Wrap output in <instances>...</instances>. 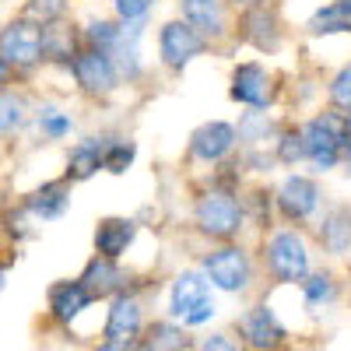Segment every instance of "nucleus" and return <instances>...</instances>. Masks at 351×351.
Masks as SVG:
<instances>
[{"mask_svg":"<svg viewBox=\"0 0 351 351\" xmlns=\"http://www.w3.org/2000/svg\"><path fill=\"white\" fill-rule=\"evenodd\" d=\"M28 123H32V102L21 88H0V141L18 137Z\"/></svg>","mask_w":351,"mask_h":351,"instance_id":"obj_22","label":"nucleus"},{"mask_svg":"<svg viewBox=\"0 0 351 351\" xmlns=\"http://www.w3.org/2000/svg\"><path fill=\"white\" fill-rule=\"evenodd\" d=\"M302 295H306V306L309 309L330 306L337 299V285H334L330 274H306L302 278Z\"/></svg>","mask_w":351,"mask_h":351,"instance_id":"obj_31","label":"nucleus"},{"mask_svg":"<svg viewBox=\"0 0 351 351\" xmlns=\"http://www.w3.org/2000/svg\"><path fill=\"white\" fill-rule=\"evenodd\" d=\"M0 53L14 67V77H32L43 60V21L32 14H14L11 21L0 25Z\"/></svg>","mask_w":351,"mask_h":351,"instance_id":"obj_1","label":"nucleus"},{"mask_svg":"<svg viewBox=\"0 0 351 351\" xmlns=\"http://www.w3.org/2000/svg\"><path fill=\"white\" fill-rule=\"evenodd\" d=\"M330 102L337 109H351V64H344L330 81Z\"/></svg>","mask_w":351,"mask_h":351,"instance_id":"obj_35","label":"nucleus"},{"mask_svg":"<svg viewBox=\"0 0 351 351\" xmlns=\"http://www.w3.org/2000/svg\"><path fill=\"white\" fill-rule=\"evenodd\" d=\"M208 49V39H204L197 28H190L186 21H165L158 32V56L169 71H183L186 64H193L197 56Z\"/></svg>","mask_w":351,"mask_h":351,"instance_id":"obj_8","label":"nucleus"},{"mask_svg":"<svg viewBox=\"0 0 351 351\" xmlns=\"http://www.w3.org/2000/svg\"><path fill=\"white\" fill-rule=\"evenodd\" d=\"M263 260H267V271L274 274V281L281 285H295L309 274V246L299 232H274L263 246Z\"/></svg>","mask_w":351,"mask_h":351,"instance_id":"obj_6","label":"nucleus"},{"mask_svg":"<svg viewBox=\"0 0 351 351\" xmlns=\"http://www.w3.org/2000/svg\"><path fill=\"white\" fill-rule=\"evenodd\" d=\"M341 162L348 165V172H351V141H344V148H341Z\"/></svg>","mask_w":351,"mask_h":351,"instance_id":"obj_40","label":"nucleus"},{"mask_svg":"<svg viewBox=\"0 0 351 351\" xmlns=\"http://www.w3.org/2000/svg\"><path fill=\"white\" fill-rule=\"evenodd\" d=\"M46 302H49V316L56 324H74V319L92 306V295L84 291L81 281H56L46 291Z\"/></svg>","mask_w":351,"mask_h":351,"instance_id":"obj_18","label":"nucleus"},{"mask_svg":"<svg viewBox=\"0 0 351 351\" xmlns=\"http://www.w3.org/2000/svg\"><path fill=\"white\" fill-rule=\"evenodd\" d=\"M137 158V144L127 141V137H109L102 134V169L112 172V176H123Z\"/></svg>","mask_w":351,"mask_h":351,"instance_id":"obj_25","label":"nucleus"},{"mask_svg":"<svg viewBox=\"0 0 351 351\" xmlns=\"http://www.w3.org/2000/svg\"><path fill=\"white\" fill-rule=\"evenodd\" d=\"M337 4H341V8H344V11L351 14V0H337Z\"/></svg>","mask_w":351,"mask_h":351,"instance_id":"obj_43","label":"nucleus"},{"mask_svg":"<svg viewBox=\"0 0 351 351\" xmlns=\"http://www.w3.org/2000/svg\"><path fill=\"white\" fill-rule=\"evenodd\" d=\"M236 327L243 334V341L253 348V351H278L285 348V327H281V319L274 316V309L267 306H253L246 309L239 319H236Z\"/></svg>","mask_w":351,"mask_h":351,"instance_id":"obj_11","label":"nucleus"},{"mask_svg":"<svg viewBox=\"0 0 351 351\" xmlns=\"http://www.w3.org/2000/svg\"><path fill=\"white\" fill-rule=\"evenodd\" d=\"M204 278L211 281V288H221V291H246L250 281H253V263H250V253L243 246H221V250H211L204 256Z\"/></svg>","mask_w":351,"mask_h":351,"instance_id":"obj_7","label":"nucleus"},{"mask_svg":"<svg viewBox=\"0 0 351 351\" xmlns=\"http://www.w3.org/2000/svg\"><path fill=\"white\" fill-rule=\"evenodd\" d=\"M137 236V221L134 218H102L95 225V253L106 260H120Z\"/></svg>","mask_w":351,"mask_h":351,"instance_id":"obj_20","label":"nucleus"},{"mask_svg":"<svg viewBox=\"0 0 351 351\" xmlns=\"http://www.w3.org/2000/svg\"><path fill=\"white\" fill-rule=\"evenodd\" d=\"M186 337L176 324H155L148 327V337L141 341V351H183Z\"/></svg>","mask_w":351,"mask_h":351,"instance_id":"obj_29","label":"nucleus"},{"mask_svg":"<svg viewBox=\"0 0 351 351\" xmlns=\"http://www.w3.org/2000/svg\"><path fill=\"white\" fill-rule=\"evenodd\" d=\"M193 221L197 228L204 232V236H211V239H236L243 225H246V211H243V204L236 200V193L232 190H208V193H200L197 200V208H193Z\"/></svg>","mask_w":351,"mask_h":351,"instance_id":"obj_2","label":"nucleus"},{"mask_svg":"<svg viewBox=\"0 0 351 351\" xmlns=\"http://www.w3.org/2000/svg\"><path fill=\"white\" fill-rule=\"evenodd\" d=\"M81 49V32L74 25H67L64 18L56 21H43V60L46 64H60L67 67L71 56Z\"/></svg>","mask_w":351,"mask_h":351,"instance_id":"obj_19","label":"nucleus"},{"mask_svg":"<svg viewBox=\"0 0 351 351\" xmlns=\"http://www.w3.org/2000/svg\"><path fill=\"white\" fill-rule=\"evenodd\" d=\"M319 243L334 256H344L351 250V211L348 208H334L324 215V221H319Z\"/></svg>","mask_w":351,"mask_h":351,"instance_id":"obj_23","label":"nucleus"},{"mask_svg":"<svg viewBox=\"0 0 351 351\" xmlns=\"http://www.w3.org/2000/svg\"><path fill=\"white\" fill-rule=\"evenodd\" d=\"M141 330H144V306H141V299L130 295V291L112 295L109 319L102 327V341H137Z\"/></svg>","mask_w":351,"mask_h":351,"instance_id":"obj_12","label":"nucleus"},{"mask_svg":"<svg viewBox=\"0 0 351 351\" xmlns=\"http://www.w3.org/2000/svg\"><path fill=\"white\" fill-rule=\"evenodd\" d=\"M236 141H239V137H236V127L225 123V120H211V123H204V127L193 130V137H190V155L200 158V162H208V165H215V162H221V158L232 155Z\"/></svg>","mask_w":351,"mask_h":351,"instance_id":"obj_13","label":"nucleus"},{"mask_svg":"<svg viewBox=\"0 0 351 351\" xmlns=\"http://www.w3.org/2000/svg\"><path fill=\"white\" fill-rule=\"evenodd\" d=\"M228 95L232 102H239V106H250V109H267L278 95V88H274V74L256 64V60H246L239 64L236 71H232V84H228Z\"/></svg>","mask_w":351,"mask_h":351,"instance_id":"obj_9","label":"nucleus"},{"mask_svg":"<svg viewBox=\"0 0 351 351\" xmlns=\"http://www.w3.org/2000/svg\"><path fill=\"white\" fill-rule=\"evenodd\" d=\"M274 162H281V165H295V162H302V134H299V127H288V130L278 134Z\"/></svg>","mask_w":351,"mask_h":351,"instance_id":"obj_32","label":"nucleus"},{"mask_svg":"<svg viewBox=\"0 0 351 351\" xmlns=\"http://www.w3.org/2000/svg\"><path fill=\"white\" fill-rule=\"evenodd\" d=\"M116 36H120V21H109V18H92L84 28H81V46H92V49H102L109 53Z\"/></svg>","mask_w":351,"mask_h":351,"instance_id":"obj_28","label":"nucleus"},{"mask_svg":"<svg viewBox=\"0 0 351 351\" xmlns=\"http://www.w3.org/2000/svg\"><path fill=\"white\" fill-rule=\"evenodd\" d=\"M77 92L88 95V99H106L116 92V84H120V71H116L112 56L102 53V49H92V46H81L71 64H67Z\"/></svg>","mask_w":351,"mask_h":351,"instance_id":"obj_5","label":"nucleus"},{"mask_svg":"<svg viewBox=\"0 0 351 351\" xmlns=\"http://www.w3.org/2000/svg\"><path fill=\"white\" fill-rule=\"evenodd\" d=\"M0 25H4V14H0Z\"/></svg>","mask_w":351,"mask_h":351,"instance_id":"obj_44","label":"nucleus"},{"mask_svg":"<svg viewBox=\"0 0 351 351\" xmlns=\"http://www.w3.org/2000/svg\"><path fill=\"white\" fill-rule=\"evenodd\" d=\"M302 134V158L316 169V172H330L341 162V148H344V116L337 112H324L313 116L306 127H299Z\"/></svg>","mask_w":351,"mask_h":351,"instance_id":"obj_3","label":"nucleus"},{"mask_svg":"<svg viewBox=\"0 0 351 351\" xmlns=\"http://www.w3.org/2000/svg\"><path fill=\"white\" fill-rule=\"evenodd\" d=\"M218 306L211 299V281L197 274V271H183L172 281V295H169V316L183 327H204L208 319H215Z\"/></svg>","mask_w":351,"mask_h":351,"instance_id":"obj_4","label":"nucleus"},{"mask_svg":"<svg viewBox=\"0 0 351 351\" xmlns=\"http://www.w3.org/2000/svg\"><path fill=\"white\" fill-rule=\"evenodd\" d=\"M77 281L84 285V291L92 299H112V295H120V291L127 288V278H123L120 267H116V260H106L99 253L84 263V271H81Z\"/></svg>","mask_w":351,"mask_h":351,"instance_id":"obj_15","label":"nucleus"},{"mask_svg":"<svg viewBox=\"0 0 351 351\" xmlns=\"http://www.w3.org/2000/svg\"><path fill=\"white\" fill-rule=\"evenodd\" d=\"M67 4L71 0H28L25 14H32L36 21H56V18L67 14Z\"/></svg>","mask_w":351,"mask_h":351,"instance_id":"obj_34","label":"nucleus"},{"mask_svg":"<svg viewBox=\"0 0 351 351\" xmlns=\"http://www.w3.org/2000/svg\"><path fill=\"white\" fill-rule=\"evenodd\" d=\"M200 351H243V348L232 341L228 334H211V337H204Z\"/></svg>","mask_w":351,"mask_h":351,"instance_id":"obj_36","label":"nucleus"},{"mask_svg":"<svg viewBox=\"0 0 351 351\" xmlns=\"http://www.w3.org/2000/svg\"><path fill=\"white\" fill-rule=\"evenodd\" d=\"M32 123H36L43 141H67L74 134V116L64 112L60 106H53V102H43V106L32 109Z\"/></svg>","mask_w":351,"mask_h":351,"instance_id":"obj_24","label":"nucleus"},{"mask_svg":"<svg viewBox=\"0 0 351 351\" xmlns=\"http://www.w3.org/2000/svg\"><path fill=\"white\" fill-rule=\"evenodd\" d=\"M239 36H243V43L256 46L260 53H274L281 46V21H278V14L271 8H263V4L246 8Z\"/></svg>","mask_w":351,"mask_h":351,"instance_id":"obj_16","label":"nucleus"},{"mask_svg":"<svg viewBox=\"0 0 351 351\" xmlns=\"http://www.w3.org/2000/svg\"><path fill=\"white\" fill-rule=\"evenodd\" d=\"M8 274H11V260H8V256H0V291L8 288Z\"/></svg>","mask_w":351,"mask_h":351,"instance_id":"obj_39","label":"nucleus"},{"mask_svg":"<svg viewBox=\"0 0 351 351\" xmlns=\"http://www.w3.org/2000/svg\"><path fill=\"white\" fill-rule=\"evenodd\" d=\"M21 204L28 211H32V218L43 225V221H56V218H64L71 211V183L64 180H46L39 183L32 193H25Z\"/></svg>","mask_w":351,"mask_h":351,"instance_id":"obj_14","label":"nucleus"},{"mask_svg":"<svg viewBox=\"0 0 351 351\" xmlns=\"http://www.w3.org/2000/svg\"><path fill=\"white\" fill-rule=\"evenodd\" d=\"M274 134V120L263 109H250L239 116V127H236V137L239 141H250V144H260Z\"/></svg>","mask_w":351,"mask_h":351,"instance_id":"obj_30","label":"nucleus"},{"mask_svg":"<svg viewBox=\"0 0 351 351\" xmlns=\"http://www.w3.org/2000/svg\"><path fill=\"white\" fill-rule=\"evenodd\" d=\"M183 21L204 39H221L228 32V14H225V0H180Z\"/></svg>","mask_w":351,"mask_h":351,"instance_id":"obj_17","label":"nucleus"},{"mask_svg":"<svg viewBox=\"0 0 351 351\" xmlns=\"http://www.w3.org/2000/svg\"><path fill=\"white\" fill-rule=\"evenodd\" d=\"M309 32L313 36H334V32H351V14L337 4H327V8H319L313 18H309Z\"/></svg>","mask_w":351,"mask_h":351,"instance_id":"obj_27","label":"nucleus"},{"mask_svg":"<svg viewBox=\"0 0 351 351\" xmlns=\"http://www.w3.org/2000/svg\"><path fill=\"white\" fill-rule=\"evenodd\" d=\"M18 77H14V67L4 60V53H0V88H11Z\"/></svg>","mask_w":351,"mask_h":351,"instance_id":"obj_38","label":"nucleus"},{"mask_svg":"<svg viewBox=\"0 0 351 351\" xmlns=\"http://www.w3.org/2000/svg\"><path fill=\"white\" fill-rule=\"evenodd\" d=\"M102 169V137H81L74 148L67 152V169H64V180L74 183H88L92 176Z\"/></svg>","mask_w":351,"mask_h":351,"instance_id":"obj_21","label":"nucleus"},{"mask_svg":"<svg viewBox=\"0 0 351 351\" xmlns=\"http://www.w3.org/2000/svg\"><path fill=\"white\" fill-rule=\"evenodd\" d=\"M344 134H348V141H351V109L344 112Z\"/></svg>","mask_w":351,"mask_h":351,"instance_id":"obj_42","label":"nucleus"},{"mask_svg":"<svg viewBox=\"0 0 351 351\" xmlns=\"http://www.w3.org/2000/svg\"><path fill=\"white\" fill-rule=\"evenodd\" d=\"M155 4L158 0H112V11H116V18H120L123 25H130V21H144Z\"/></svg>","mask_w":351,"mask_h":351,"instance_id":"obj_33","label":"nucleus"},{"mask_svg":"<svg viewBox=\"0 0 351 351\" xmlns=\"http://www.w3.org/2000/svg\"><path fill=\"white\" fill-rule=\"evenodd\" d=\"M250 165H253V172H271L274 155H260V152H253V155H250Z\"/></svg>","mask_w":351,"mask_h":351,"instance_id":"obj_37","label":"nucleus"},{"mask_svg":"<svg viewBox=\"0 0 351 351\" xmlns=\"http://www.w3.org/2000/svg\"><path fill=\"white\" fill-rule=\"evenodd\" d=\"M183 351H186V348H183Z\"/></svg>","mask_w":351,"mask_h":351,"instance_id":"obj_45","label":"nucleus"},{"mask_svg":"<svg viewBox=\"0 0 351 351\" xmlns=\"http://www.w3.org/2000/svg\"><path fill=\"white\" fill-rule=\"evenodd\" d=\"M236 8H256V4H263V0H232Z\"/></svg>","mask_w":351,"mask_h":351,"instance_id":"obj_41","label":"nucleus"},{"mask_svg":"<svg viewBox=\"0 0 351 351\" xmlns=\"http://www.w3.org/2000/svg\"><path fill=\"white\" fill-rule=\"evenodd\" d=\"M0 221H4V232H8L11 243H25V239H32L36 232H39V221L32 218V211H28L21 200L11 204V208L0 215Z\"/></svg>","mask_w":351,"mask_h":351,"instance_id":"obj_26","label":"nucleus"},{"mask_svg":"<svg viewBox=\"0 0 351 351\" xmlns=\"http://www.w3.org/2000/svg\"><path fill=\"white\" fill-rule=\"evenodd\" d=\"M274 200H278V211L288 221H306V218L316 215L324 193H319L316 180H309V176H302V172H291V176H285V180H281Z\"/></svg>","mask_w":351,"mask_h":351,"instance_id":"obj_10","label":"nucleus"}]
</instances>
